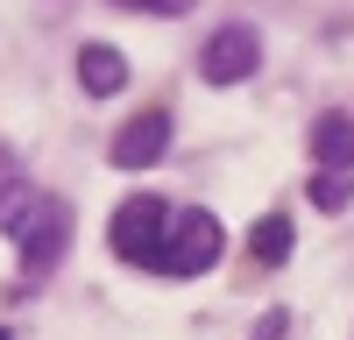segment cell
Returning a JSON list of instances; mask_svg holds the SVG:
<instances>
[{
	"label": "cell",
	"mask_w": 354,
	"mask_h": 340,
	"mask_svg": "<svg viewBox=\"0 0 354 340\" xmlns=\"http://www.w3.org/2000/svg\"><path fill=\"white\" fill-rule=\"evenodd\" d=\"M255 340H283V312H262V319H255Z\"/></svg>",
	"instance_id": "obj_11"
},
{
	"label": "cell",
	"mask_w": 354,
	"mask_h": 340,
	"mask_svg": "<svg viewBox=\"0 0 354 340\" xmlns=\"http://www.w3.org/2000/svg\"><path fill=\"white\" fill-rule=\"evenodd\" d=\"M198 71L213 78V85H241V78H255V71H262V36H255L248 21L213 28V36H205V50H198Z\"/></svg>",
	"instance_id": "obj_3"
},
{
	"label": "cell",
	"mask_w": 354,
	"mask_h": 340,
	"mask_svg": "<svg viewBox=\"0 0 354 340\" xmlns=\"http://www.w3.org/2000/svg\"><path fill=\"white\" fill-rule=\"evenodd\" d=\"M0 340H8V326H0Z\"/></svg>",
	"instance_id": "obj_12"
},
{
	"label": "cell",
	"mask_w": 354,
	"mask_h": 340,
	"mask_svg": "<svg viewBox=\"0 0 354 340\" xmlns=\"http://www.w3.org/2000/svg\"><path fill=\"white\" fill-rule=\"evenodd\" d=\"M347 198H354V185L340 178V170H319V178H312V206H319V213H340Z\"/></svg>",
	"instance_id": "obj_9"
},
{
	"label": "cell",
	"mask_w": 354,
	"mask_h": 340,
	"mask_svg": "<svg viewBox=\"0 0 354 340\" xmlns=\"http://www.w3.org/2000/svg\"><path fill=\"white\" fill-rule=\"evenodd\" d=\"M163 149H170V113L163 106H142L135 121L113 135V163L121 170H149V163H163Z\"/></svg>",
	"instance_id": "obj_5"
},
{
	"label": "cell",
	"mask_w": 354,
	"mask_h": 340,
	"mask_svg": "<svg viewBox=\"0 0 354 340\" xmlns=\"http://www.w3.org/2000/svg\"><path fill=\"white\" fill-rule=\"evenodd\" d=\"M312 156H319V170H347L354 163V121L347 113H319L312 121Z\"/></svg>",
	"instance_id": "obj_7"
},
{
	"label": "cell",
	"mask_w": 354,
	"mask_h": 340,
	"mask_svg": "<svg viewBox=\"0 0 354 340\" xmlns=\"http://www.w3.org/2000/svg\"><path fill=\"white\" fill-rule=\"evenodd\" d=\"M248 255L277 270L283 255H290V220H283V213H262V220H255V234H248Z\"/></svg>",
	"instance_id": "obj_8"
},
{
	"label": "cell",
	"mask_w": 354,
	"mask_h": 340,
	"mask_svg": "<svg viewBox=\"0 0 354 340\" xmlns=\"http://www.w3.org/2000/svg\"><path fill=\"white\" fill-rule=\"evenodd\" d=\"M78 85H85L93 100L121 93V85H128V57L113 50V43H85V50H78Z\"/></svg>",
	"instance_id": "obj_6"
},
{
	"label": "cell",
	"mask_w": 354,
	"mask_h": 340,
	"mask_svg": "<svg viewBox=\"0 0 354 340\" xmlns=\"http://www.w3.org/2000/svg\"><path fill=\"white\" fill-rule=\"evenodd\" d=\"M0 227H8V241L21 248V270L36 276V270H50L57 255H64L71 206L50 198V191H36V185H0Z\"/></svg>",
	"instance_id": "obj_1"
},
{
	"label": "cell",
	"mask_w": 354,
	"mask_h": 340,
	"mask_svg": "<svg viewBox=\"0 0 354 340\" xmlns=\"http://www.w3.org/2000/svg\"><path fill=\"white\" fill-rule=\"evenodd\" d=\"M113 8H135V15H185L192 0H113Z\"/></svg>",
	"instance_id": "obj_10"
},
{
	"label": "cell",
	"mask_w": 354,
	"mask_h": 340,
	"mask_svg": "<svg viewBox=\"0 0 354 340\" xmlns=\"http://www.w3.org/2000/svg\"><path fill=\"white\" fill-rule=\"evenodd\" d=\"M220 248H227V234H220V220H213V213H177L163 270H170V276H205V270L220 263Z\"/></svg>",
	"instance_id": "obj_4"
},
{
	"label": "cell",
	"mask_w": 354,
	"mask_h": 340,
	"mask_svg": "<svg viewBox=\"0 0 354 340\" xmlns=\"http://www.w3.org/2000/svg\"><path fill=\"white\" fill-rule=\"evenodd\" d=\"M106 241H113V255L121 263H142V270H163V255H170V213H163V198H128L121 213H113V227H106Z\"/></svg>",
	"instance_id": "obj_2"
}]
</instances>
